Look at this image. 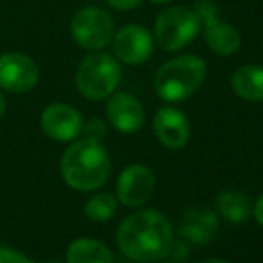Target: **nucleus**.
I'll list each match as a JSON object with an SVG mask.
<instances>
[{"instance_id":"nucleus-2","label":"nucleus","mask_w":263,"mask_h":263,"mask_svg":"<svg viewBox=\"0 0 263 263\" xmlns=\"http://www.w3.org/2000/svg\"><path fill=\"white\" fill-rule=\"evenodd\" d=\"M111 174V159L101 142L84 138L66 149L61 159V176L70 188L90 192L102 186Z\"/></svg>"},{"instance_id":"nucleus-4","label":"nucleus","mask_w":263,"mask_h":263,"mask_svg":"<svg viewBox=\"0 0 263 263\" xmlns=\"http://www.w3.org/2000/svg\"><path fill=\"white\" fill-rule=\"evenodd\" d=\"M76 83L83 97L102 101L109 97L120 83V65L109 54H90L81 61Z\"/></svg>"},{"instance_id":"nucleus-5","label":"nucleus","mask_w":263,"mask_h":263,"mask_svg":"<svg viewBox=\"0 0 263 263\" xmlns=\"http://www.w3.org/2000/svg\"><path fill=\"white\" fill-rule=\"evenodd\" d=\"M201 31L194 9L184 6H170L158 16L154 24V42L163 50L176 52L186 47Z\"/></svg>"},{"instance_id":"nucleus-14","label":"nucleus","mask_w":263,"mask_h":263,"mask_svg":"<svg viewBox=\"0 0 263 263\" xmlns=\"http://www.w3.org/2000/svg\"><path fill=\"white\" fill-rule=\"evenodd\" d=\"M235 95L247 102H263V66L243 65L231 76Z\"/></svg>"},{"instance_id":"nucleus-20","label":"nucleus","mask_w":263,"mask_h":263,"mask_svg":"<svg viewBox=\"0 0 263 263\" xmlns=\"http://www.w3.org/2000/svg\"><path fill=\"white\" fill-rule=\"evenodd\" d=\"M84 133H86V138L95 140V142H101L106 135V124L101 120V118H91L90 122L84 127Z\"/></svg>"},{"instance_id":"nucleus-13","label":"nucleus","mask_w":263,"mask_h":263,"mask_svg":"<svg viewBox=\"0 0 263 263\" xmlns=\"http://www.w3.org/2000/svg\"><path fill=\"white\" fill-rule=\"evenodd\" d=\"M181 235L194 243H208L218 233V217L208 208H190L181 218Z\"/></svg>"},{"instance_id":"nucleus-12","label":"nucleus","mask_w":263,"mask_h":263,"mask_svg":"<svg viewBox=\"0 0 263 263\" xmlns=\"http://www.w3.org/2000/svg\"><path fill=\"white\" fill-rule=\"evenodd\" d=\"M154 133L166 149H183L190 138V122L177 107L165 106L154 117Z\"/></svg>"},{"instance_id":"nucleus-9","label":"nucleus","mask_w":263,"mask_h":263,"mask_svg":"<svg viewBox=\"0 0 263 263\" xmlns=\"http://www.w3.org/2000/svg\"><path fill=\"white\" fill-rule=\"evenodd\" d=\"M154 194V174L145 165H131L118 176L117 197L122 204L138 208Z\"/></svg>"},{"instance_id":"nucleus-6","label":"nucleus","mask_w":263,"mask_h":263,"mask_svg":"<svg viewBox=\"0 0 263 263\" xmlns=\"http://www.w3.org/2000/svg\"><path fill=\"white\" fill-rule=\"evenodd\" d=\"M72 38L88 50H101L113 42L115 24L106 11L99 7H84L70 24Z\"/></svg>"},{"instance_id":"nucleus-22","label":"nucleus","mask_w":263,"mask_h":263,"mask_svg":"<svg viewBox=\"0 0 263 263\" xmlns=\"http://www.w3.org/2000/svg\"><path fill=\"white\" fill-rule=\"evenodd\" d=\"M111 7L115 9H120V11H131L136 9V7L142 4V0H106Z\"/></svg>"},{"instance_id":"nucleus-21","label":"nucleus","mask_w":263,"mask_h":263,"mask_svg":"<svg viewBox=\"0 0 263 263\" xmlns=\"http://www.w3.org/2000/svg\"><path fill=\"white\" fill-rule=\"evenodd\" d=\"M0 263H34V261L14 249L0 247Z\"/></svg>"},{"instance_id":"nucleus-25","label":"nucleus","mask_w":263,"mask_h":263,"mask_svg":"<svg viewBox=\"0 0 263 263\" xmlns=\"http://www.w3.org/2000/svg\"><path fill=\"white\" fill-rule=\"evenodd\" d=\"M4 111H6V99H4L2 91H0V117L4 115Z\"/></svg>"},{"instance_id":"nucleus-24","label":"nucleus","mask_w":263,"mask_h":263,"mask_svg":"<svg viewBox=\"0 0 263 263\" xmlns=\"http://www.w3.org/2000/svg\"><path fill=\"white\" fill-rule=\"evenodd\" d=\"M199 263H229V261H224V260H220V258H206V260H202Z\"/></svg>"},{"instance_id":"nucleus-23","label":"nucleus","mask_w":263,"mask_h":263,"mask_svg":"<svg viewBox=\"0 0 263 263\" xmlns=\"http://www.w3.org/2000/svg\"><path fill=\"white\" fill-rule=\"evenodd\" d=\"M254 217H256L258 224L263 228V195L256 201V204H254Z\"/></svg>"},{"instance_id":"nucleus-26","label":"nucleus","mask_w":263,"mask_h":263,"mask_svg":"<svg viewBox=\"0 0 263 263\" xmlns=\"http://www.w3.org/2000/svg\"><path fill=\"white\" fill-rule=\"evenodd\" d=\"M153 4H166V2H170V0H151Z\"/></svg>"},{"instance_id":"nucleus-11","label":"nucleus","mask_w":263,"mask_h":263,"mask_svg":"<svg viewBox=\"0 0 263 263\" xmlns=\"http://www.w3.org/2000/svg\"><path fill=\"white\" fill-rule=\"evenodd\" d=\"M106 115L111 125L124 135H133L140 131L145 122V113L138 99L125 91L111 93V99L106 106Z\"/></svg>"},{"instance_id":"nucleus-16","label":"nucleus","mask_w":263,"mask_h":263,"mask_svg":"<svg viewBox=\"0 0 263 263\" xmlns=\"http://www.w3.org/2000/svg\"><path fill=\"white\" fill-rule=\"evenodd\" d=\"M68 263H113V254L102 242L95 238H79L66 251Z\"/></svg>"},{"instance_id":"nucleus-3","label":"nucleus","mask_w":263,"mask_h":263,"mask_svg":"<svg viewBox=\"0 0 263 263\" xmlns=\"http://www.w3.org/2000/svg\"><path fill=\"white\" fill-rule=\"evenodd\" d=\"M208 66L199 55H179L159 66L154 76V90L165 102H179L192 97L206 81Z\"/></svg>"},{"instance_id":"nucleus-19","label":"nucleus","mask_w":263,"mask_h":263,"mask_svg":"<svg viewBox=\"0 0 263 263\" xmlns=\"http://www.w3.org/2000/svg\"><path fill=\"white\" fill-rule=\"evenodd\" d=\"M194 13L201 24V29L218 20V11L213 0H197L194 4Z\"/></svg>"},{"instance_id":"nucleus-8","label":"nucleus","mask_w":263,"mask_h":263,"mask_svg":"<svg viewBox=\"0 0 263 263\" xmlns=\"http://www.w3.org/2000/svg\"><path fill=\"white\" fill-rule=\"evenodd\" d=\"M154 40L143 25H125L113 36L115 55L125 65H142L151 58Z\"/></svg>"},{"instance_id":"nucleus-15","label":"nucleus","mask_w":263,"mask_h":263,"mask_svg":"<svg viewBox=\"0 0 263 263\" xmlns=\"http://www.w3.org/2000/svg\"><path fill=\"white\" fill-rule=\"evenodd\" d=\"M202 34H204L206 45L218 55H231L240 49V38L238 31L233 27L231 24H226V22H213V24L206 25L201 29Z\"/></svg>"},{"instance_id":"nucleus-17","label":"nucleus","mask_w":263,"mask_h":263,"mask_svg":"<svg viewBox=\"0 0 263 263\" xmlns=\"http://www.w3.org/2000/svg\"><path fill=\"white\" fill-rule=\"evenodd\" d=\"M217 208L218 213L228 222H231V224H242L251 215V204L247 201V197L235 190L222 192L218 195Z\"/></svg>"},{"instance_id":"nucleus-18","label":"nucleus","mask_w":263,"mask_h":263,"mask_svg":"<svg viewBox=\"0 0 263 263\" xmlns=\"http://www.w3.org/2000/svg\"><path fill=\"white\" fill-rule=\"evenodd\" d=\"M117 211V199L111 194H97L84 204V215L93 222H106Z\"/></svg>"},{"instance_id":"nucleus-10","label":"nucleus","mask_w":263,"mask_h":263,"mask_svg":"<svg viewBox=\"0 0 263 263\" xmlns=\"http://www.w3.org/2000/svg\"><path fill=\"white\" fill-rule=\"evenodd\" d=\"M42 129L49 138L55 142H72L73 138L81 135L84 127V122L81 113L70 104L55 102L45 107L42 113Z\"/></svg>"},{"instance_id":"nucleus-7","label":"nucleus","mask_w":263,"mask_h":263,"mask_svg":"<svg viewBox=\"0 0 263 263\" xmlns=\"http://www.w3.org/2000/svg\"><path fill=\"white\" fill-rule=\"evenodd\" d=\"M40 70L29 55L9 52L0 55V88L13 93H27L38 84Z\"/></svg>"},{"instance_id":"nucleus-1","label":"nucleus","mask_w":263,"mask_h":263,"mask_svg":"<svg viewBox=\"0 0 263 263\" xmlns=\"http://www.w3.org/2000/svg\"><path fill=\"white\" fill-rule=\"evenodd\" d=\"M174 231L168 218L154 210L129 215L117 231L118 249L124 256L140 263L159 261L172 249Z\"/></svg>"}]
</instances>
